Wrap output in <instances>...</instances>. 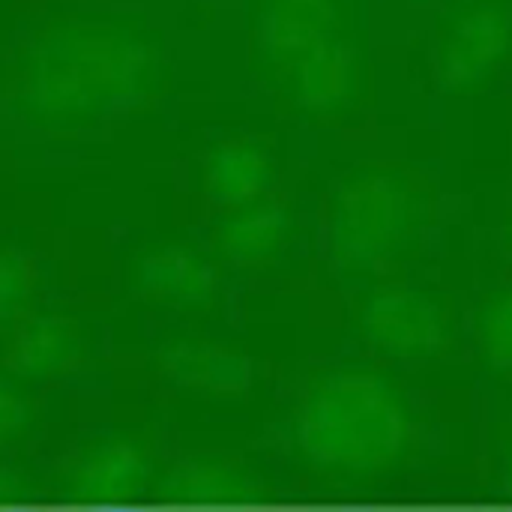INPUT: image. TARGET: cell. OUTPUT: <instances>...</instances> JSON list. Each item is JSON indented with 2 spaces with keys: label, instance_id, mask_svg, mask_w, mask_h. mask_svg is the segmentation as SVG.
Listing matches in <instances>:
<instances>
[{
  "label": "cell",
  "instance_id": "obj_1",
  "mask_svg": "<svg viewBox=\"0 0 512 512\" xmlns=\"http://www.w3.org/2000/svg\"><path fill=\"white\" fill-rule=\"evenodd\" d=\"M171 45L141 9H75L42 21L9 54L0 114L33 135H81L156 102Z\"/></svg>",
  "mask_w": 512,
  "mask_h": 512
},
{
  "label": "cell",
  "instance_id": "obj_2",
  "mask_svg": "<svg viewBox=\"0 0 512 512\" xmlns=\"http://www.w3.org/2000/svg\"><path fill=\"white\" fill-rule=\"evenodd\" d=\"M249 75L306 123L351 120L369 99V0H240Z\"/></svg>",
  "mask_w": 512,
  "mask_h": 512
},
{
  "label": "cell",
  "instance_id": "obj_3",
  "mask_svg": "<svg viewBox=\"0 0 512 512\" xmlns=\"http://www.w3.org/2000/svg\"><path fill=\"white\" fill-rule=\"evenodd\" d=\"M297 450L336 474H378L414 444V411L405 393L369 369H336L318 378L294 414Z\"/></svg>",
  "mask_w": 512,
  "mask_h": 512
},
{
  "label": "cell",
  "instance_id": "obj_4",
  "mask_svg": "<svg viewBox=\"0 0 512 512\" xmlns=\"http://www.w3.org/2000/svg\"><path fill=\"white\" fill-rule=\"evenodd\" d=\"M426 222L429 195L405 168L360 162L330 192V261L345 273L384 267L417 246Z\"/></svg>",
  "mask_w": 512,
  "mask_h": 512
},
{
  "label": "cell",
  "instance_id": "obj_5",
  "mask_svg": "<svg viewBox=\"0 0 512 512\" xmlns=\"http://www.w3.org/2000/svg\"><path fill=\"white\" fill-rule=\"evenodd\" d=\"M512 60V0H444L435 18V78L447 96H474Z\"/></svg>",
  "mask_w": 512,
  "mask_h": 512
},
{
  "label": "cell",
  "instance_id": "obj_6",
  "mask_svg": "<svg viewBox=\"0 0 512 512\" xmlns=\"http://www.w3.org/2000/svg\"><path fill=\"white\" fill-rule=\"evenodd\" d=\"M363 336L390 357L426 360L447 348L450 315L438 297L411 285L375 288L360 309Z\"/></svg>",
  "mask_w": 512,
  "mask_h": 512
},
{
  "label": "cell",
  "instance_id": "obj_7",
  "mask_svg": "<svg viewBox=\"0 0 512 512\" xmlns=\"http://www.w3.org/2000/svg\"><path fill=\"white\" fill-rule=\"evenodd\" d=\"M156 363L174 384L222 399L246 393L255 378V366L243 351L207 339L165 342L156 354Z\"/></svg>",
  "mask_w": 512,
  "mask_h": 512
},
{
  "label": "cell",
  "instance_id": "obj_8",
  "mask_svg": "<svg viewBox=\"0 0 512 512\" xmlns=\"http://www.w3.org/2000/svg\"><path fill=\"white\" fill-rule=\"evenodd\" d=\"M132 282L144 297L171 306H204L219 288L213 264L183 243L144 249L132 264Z\"/></svg>",
  "mask_w": 512,
  "mask_h": 512
},
{
  "label": "cell",
  "instance_id": "obj_9",
  "mask_svg": "<svg viewBox=\"0 0 512 512\" xmlns=\"http://www.w3.org/2000/svg\"><path fill=\"white\" fill-rule=\"evenodd\" d=\"M150 456L138 441L111 438L90 447L69 471V489L93 507L129 504L147 483Z\"/></svg>",
  "mask_w": 512,
  "mask_h": 512
},
{
  "label": "cell",
  "instance_id": "obj_10",
  "mask_svg": "<svg viewBox=\"0 0 512 512\" xmlns=\"http://www.w3.org/2000/svg\"><path fill=\"white\" fill-rule=\"evenodd\" d=\"M294 231V216L282 201L258 198L231 207L219 222L213 243L222 258L234 264H264L273 261Z\"/></svg>",
  "mask_w": 512,
  "mask_h": 512
},
{
  "label": "cell",
  "instance_id": "obj_11",
  "mask_svg": "<svg viewBox=\"0 0 512 512\" xmlns=\"http://www.w3.org/2000/svg\"><path fill=\"white\" fill-rule=\"evenodd\" d=\"M201 180L213 201L240 207L267 195L276 180V159L258 138L225 141L207 153Z\"/></svg>",
  "mask_w": 512,
  "mask_h": 512
},
{
  "label": "cell",
  "instance_id": "obj_12",
  "mask_svg": "<svg viewBox=\"0 0 512 512\" xmlns=\"http://www.w3.org/2000/svg\"><path fill=\"white\" fill-rule=\"evenodd\" d=\"M84 342L78 327L63 315L27 318L6 348V366L24 378H57L81 363Z\"/></svg>",
  "mask_w": 512,
  "mask_h": 512
},
{
  "label": "cell",
  "instance_id": "obj_13",
  "mask_svg": "<svg viewBox=\"0 0 512 512\" xmlns=\"http://www.w3.org/2000/svg\"><path fill=\"white\" fill-rule=\"evenodd\" d=\"M162 489L174 504L183 507H243L258 495V483L246 468L213 456L180 462Z\"/></svg>",
  "mask_w": 512,
  "mask_h": 512
},
{
  "label": "cell",
  "instance_id": "obj_14",
  "mask_svg": "<svg viewBox=\"0 0 512 512\" xmlns=\"http://www.w3.org/2000/svg\"><path fill=\"white\" fill-rule=\"evenodd\" d=\"M477 342L489 366L512 372V288L492 294L477 315Z\"/></svg>",
  "mask_w": 512,
  "mask_h": 512
},
{
  "label": "cell",
  "instance_id": "obj_15",
  "mask_svg": "<svg viewBox=\"0 0 512 512\" xmlns=\"http://www.w3.org/2000/svg\"><path fill=\"white\" fill-rule=\"evenodd\" d=\"M36 264L27 252L15 249V246H0V324L3 321H15L33 291H36Z\"/></svg>",
  "mask_w": 512,
  "mask_h": 512
},
{
  "label": "cell",
  "instance_id": "obj_16",
  "mask_svg": "<svg viewBox=\"0 0 512 512\" xmlns=\"http://www.w3.org/2000/svg\"><path fill=\"white\" fill-rule=\"evenodd\" d=\"M33 420L30 402L0 378V444L15 441Z\"/></svg>",
  "mask_w": 512,
  "mask_h": 512
},
{
  "label": "cell",
  "instance_id": "obj_17",
  "mask_svg": "<svg viewBox=\"0 0 512 512\" xmlns=\"http://www.w3.org/2000/svg\"><path fill=\"white\" fill-rule=\"evenodd\" d=\"M507 243L512 246V213H510V219H507Z\"/></svg>",
  "mask_w": 512,
  "mask_h": 512
},
{
  "label": "cell",
  "instance_id": "obj_18",
  "mask_svg": "<svg viewBox=\"0 0 512 512\" xmlns=\"http://www.w3.org/2000/svg\"><path fill=\"white\" fill-rule=\"evenodd\" d=\"M408 3H414V6H426V3H432V0H408Z\"/></svg>",
  "mask_w": 512,
  "mask_h": 512
},
{
  "label": "cell",
  "instance_id": "obj_19",
  "mask_svg": "<svg viewBox=\"0 0 512 512\" xmlns=\"http://www.w3.org/2000/svg\"><path fill=\"white\" fill-rule=\"evenodd\" d=\"M507 471H510V486H512V459H510V468H507Z\"/></svg>",
  "mask_w": 512,
  "mask_h": 512
}]
</instances>
